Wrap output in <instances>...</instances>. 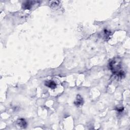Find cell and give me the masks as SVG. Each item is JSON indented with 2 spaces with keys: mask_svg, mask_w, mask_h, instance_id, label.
<instances>
[{
  "mask_svg": "<svg viewBox=\"0 0 130 130\" xmlns=\"http://www.w3.org/2000/svg\"><path fill=\"white\" fill-rule=\"evenodd\" d=\"M121 62L118 58L113 59L109 63V68L113 74H116L117 76L122 77L125 76L123 71H121Z\"/></svg>",
  "mask_w": 130,
  "mask_h": 130,
  "instance_id": "1",
  "label": "cell"
},
{
  "mask_svg": "<svg viewBox=\"0 0 130 130\" xmlns=\"http://www.w3.org/2000/svg\"><path fill=\"white\" fill-rule=\"evenodd\" d=\"M83 100L81 96H80V95H77L76 99L74 102V104L77 107H80L83 105Z\"/></svg>",
  "mask_w": 130,
  "mask_h": 130,
  "instance_id": "2",
  "label": "cell"
},
{
  "mask_svg": "<svg viewBox=\"0 0 130 130\" xmlns=\"http://www.w3.org/2000/svg\"><path fill=\"white\" fill-rule=\"evenodd\" d=\"M17 125L20 128H25L27 126L26 122L25 119L24 118H20L18 119V120L17 121Z\"/></svg>",
  "mask_w": 130,
  "mask_h": 130,
  "instance_id": "3",
  "label": "cell"
},
{
  "mask_svg": "<svg viewBox=\"0 0 130 130\" xmlns=\"http://www.w3.org/2000/svg\"><path fill=\"white\" fill-rule=\"evenodd\" d=\"M45 85L47 87L51 89H55L56 87V83L52 80L46 81L45 82Z\"/></svg>",
  "mask_w": 130,
  "mask_h": 130,
  "instance_id": "4",
  "label": "cell"
},
{
  "mask_svg": "<svg viewBox=\"0 0 130 130\" xmlns=\"http://www.w3.org/2000/svg\"><path fill=\"white\" fill-rule=\"evenodd\" d=\"M33 2L27 1L23 4V8L25 9H30L31 8Z\"/></svg>",
  "mask_w": 130,
  "mask_h": 130,
  "instance_id": "5",
  "label": "cell"
}]
</instances>
